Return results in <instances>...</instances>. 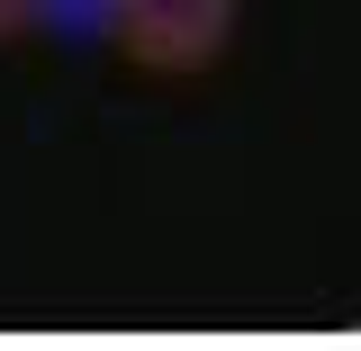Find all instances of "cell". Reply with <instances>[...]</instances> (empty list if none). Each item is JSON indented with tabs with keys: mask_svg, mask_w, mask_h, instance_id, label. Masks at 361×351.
Instances as JSON below:
<instances>
[{
	"mask_svg": "<svg viewBox=\"0 0 361 351\" xmlns=\"http://www.w3.org/2000/svg\"><path fill=\"white\" fill-rule=\"evenodd\" d=\"M45 18H54V0H0V45H18V37H37Z\"/></svg>",
	"mask_w": 361,
	"mask_h": 351,
	"instance_id": "obj_2",
	"label": "cell"
},
{
	"mask_svg": "<svg viewBox=\"0 0 361 351\" xmlns=\"http://www.w3.org/2000/svg\"><path fill=\"white\" fill-rule=\"evenodd\" d=\"M99 18H109V45L135 72L199 82L226 63V45L244 27V0H99Z\"/></svg>",
	"mask_w": 361,
	"mask_h": 351,
	"instance_id": "obj_1",
	"label": "cell"
}]
</instances>
